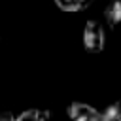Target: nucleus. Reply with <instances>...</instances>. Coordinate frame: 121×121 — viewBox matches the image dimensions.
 Here are the masks:
<instances>
[{
	"label": "nucleus",
	"mask_w": 121,
	"mask_h": 121,
	"mask_svg": "<svg viewBox=\"0 0 121 121\" xmlns=\"http://www.w3.org/2000/svg\"><path fill=\"white\" fill-rule=\"evenodd\" d=\"M106 45L104 26L96 19H89L83 26V47L87 53H100Z\"/></svg>",
	"instance_id": "1"
},
{
	"label": "nucleus",
	"mask_w": 121,
	"mask_h": 121,
	"mask_svg": "<svg viewBox=\"0 0 121 121\" xmlns=\"http://www.w3.org/2000/svg\"><path fill=\"white\" fill-rule=\"evenodd\" d=\"M66 113L72 121H102V112L85 102H72Z\"/></svg>",
	"instance_id": "2"
},
{
	"label": "nucleus",
	"mask_w": 121,
	"mask_h": 121,
	"mask_svg": "<svg viewBox=\"0 0 121 121\" xmlns=\"http://www.w3.org/2000/svg\"><path fill=\"white\" fill-rule=\"evenodd\" d=\"M104 19L110 28H121V0H110L104 8Z\"/></svg>",
	"instance_id": "3"
},
{
	"label": "nucleus",
	"mask_w": 121,
	"mask_h": 121,
	"mask_svg": "<svg viewBox=\"0 0 121 121\" xmlns=\"http://www.w3.org/2000/svg\"><path fill=\"white\" fill-rule=\"evenodd\" d=\"M55 6L60 11H68V13H76V11H83L87 9L95 0H53Z\"/></svg>",
	"instance_id": "4"
},
{
	"label": "nucleus",
	"mask_w": 121,
	"mask_h": 121,
	"mask_svg": "<svg viewBox=\"0 0 121 121\" xmlns=\"http://www.w3.org/2000/svg\"><path fill=\"white\" fill-rule=\"evenodd\" d=\"M47 119H49V112L47 110L30 108V110H25L23 113H19L13 121H47Z\"/></svg>",
	"instance_id": "5"
},
{
	"label": "nucleus",
	"mask_w": 121,
	"mask_h": 121,
	"mask_svg": "<svg viewBox=\"0 0 121 121\" xmlns=\"http://www.w3.org/2000/svg\"><path fill=\"white\" fill-rule=\"evenodd\" d=\"M102 121H121V100L112 102L102 112Z\"/></svg>",
	"instance_id": "6"
},
{
	"label": "nucleus",
	"mask_w": 121,
	"mask_h": 121,
	"mask_svg": "<svg viewBox=\"0 0 121 121\" xmlns=\"http://www.w3.org/2000/svg\"><path fill=\"white\" fill-rule=\"evenodd\" d=\"M15 117H13V113H9V112H2L0 113V121H13Z\"/></svg>",
	"instance_id": "7"
}]
</instances>
